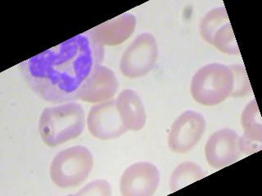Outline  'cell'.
Instances as JSON below:
<instances>
[{"label":"cell","instance_id":"obj_17","mask_svg":"<svg viewBox=\"0 0 262 196\" xmlns=\"http://www.w3.org/2000/svg\"><path fill=\"white\" fill-rule=\"evenodd\" d=\"M233 74V87L230 96L245 97L252 92V87L244 65H231L229 66Z\"/></svg>","mask_w":262,"mask_h":196},{"label":"cell","instance_id":"obj_15","mask_svg":"<svg viewBox=\"0 0 262 196\" xmlns=\"http://www.w3.org/2000/svg\"><path fill=\"white\" fill-rule=\"evenodd\" d=\"M229 22V16L225 7L213 8L201 20L199 27L201 36L206 42L212 44L215 33Z\"/></svg>","mask_w":262,"mask_h":196},{"label":"cell","instance_id":"obj_14","mask_svg":"<svg viewBox=\"0 0 262 196\" xmlns=\"http://www.w3.org/2000/svg\"><path fill=\"white\" fill-rule=\"evenodd\" d=\"M206 177L204 170L193 162H184L177 166L170 178V192H176L182 188L203 179Z\"/></svg>","mask_w":262,"mask_h":196},{"label":"cell","instance_id":"obj_1","mask_svg":"<svg viewBox=\"0 0 262 196\" xmlns=\"http://www.w3.org/2000/svg\"><path fill=\"white\" fill-rule=\"evenodd\" d=\"M103 57V46L84 32L23 61L20 71L43 100L71 102L78 100Z\"/></svg>","mask_w":262,"mask_h":196},{"label":"cell","instance_id":"obj_16","mask_svg":"<svg viewBox=\"0 0 262 196\" xmlns=\"http://www.w3.org/2000/svg\"><path fill=\"white\" fill-rule=\"evenodd\" d=\"M215 47L221 53L229 55H239L240 51L237 46L235 36L233 34L230 22L221 27L219 31L215 33L213 43Z\"/></svg>","mask_w":262,"mask_h":196},{"label":"cell","instance_id":"obj_7","mask_svg":"<svg viewBox=\"0 0 262 196\" xmlns=\"http://www.w3.org/2000/svg\"><path fill=\"white\" fill-rule=\"evenodd\" d=\"M87 125L94 137L103 141L118 138L127 132L117 110L116 100L113 99L92 106Z\"/></svg>","mask_w":262,"mask_h":196},{"label":"cell","instance_id":"obj_2","mask_svg":"<svg viewBox=\"0 0 262 196\" xmlns=\"http://www.w3.org/2000/svg\"><path fill=\"white\" fill-rule=\"evenodd\" d=\"M84 126L83 107L76 102H68L43 110L39 118V134L46 145L55 147L80 136Z\"/></svg>","mask_w":262,"mask_h":196},{"label":"cell","instance_id":"obj_6","mask_svg":"<svg viewBox=\"0 0 262 196\" xmlns=\"http://www.w3.org/2000/svg\"><path fill=\"white\" fill-rule=\"evenodd\" d=\"M206 130V120L200 113L186 110L176 118L168 135V145L173 152L184 154L199 142Z\"/></svg>","mask_w":262,"mask_h":196},{"label":"cell","instance_id":"obj_4","mask_svg":"<svg viewBox=\"0 0 262 196\" xmlns=\"http://www.w3.org/2000/svg\"><path fill=\"white\" fill-rule=\"evenodd\" d=\"M93 167L94 157L90 150L76 145L56 155L50 165V177L58 187H76L88 178Z\"/></svg>","mask_w":262,"mask_h":196},{"label":"cell","instance_id":"obj_3","mask_svg":"<svg viewBox=\"0 0 262 196\" xmlns=\"http://www.w3.org/2000/svg\"><path fill=\"white\" fill-rule=\"evenodd\" d=\"M233 74L227 65L211 63L198 70L191 82V93L199 104L214 106L231 95Z\"/></svg>","mask_w":262,"mask_h":196},{"label":"cell","instance_id":"obj_12","mask_svg":"<svg viewBox=\"0 0 262 196\" xmlns=\"http://www.w3.org/2000/svg\"><path fill=\"white\" fill-rule=\"evenodd\" d=\"M241 125L244 134L240 137L241 152L244 155H252L261 149L262 122L257 102H249L242 113Z\"/></svg>","mask_w":262,"mask_h":196},{"label":"cell","instance_id":"obj_5","mask_svg":"<svg viewBox=\"0 0 262 196\" xmlns=\"http://www.w3.org/2000/svg\"><path fill=\"white\" fill-rule=\"evenodd\" d=\"M158 57V43L154 35L143 33L125 49L120 61V69L125 77H143L154 69Z\"/></svg>","mask_w":262,"mask_h":196},{"label":"cell","instance_id":"obj_10","mask_svg":"<svg viewBox=\"0 0 262 196\" xmlns=\"http://www.w3.org/2000/svg\"><path fill=\"white\" fill-rule=\"evenodd\" d=\"M136 18L130 13H124L87 31L102 46H116L129 39L136 27Z\"/></svg>","mask_w":262,"mask_h":196},{"label":"cell","instance_id":"obj_11","mask_svg":"<svg viewBox=\"0 0 262 196\" xmlns=\"http://www.w3.org/2000/svg\"><path fill=\"white\" fill-rule=\"evenodd\" d=\"M117 89L118 81L114 72L100 65L82 88L78 100L90 103H101L111 100L117 93Z\"/></svg>","mask_w":262,"mask_h":196},{"label":"cell","instance_id":"obj_9","mask_svg":"<svg viewBox=\"0 0 262 196\" xmlns=\"http://www.w3.org/2000/svg\"><path fill=\"white\" fill-rule=\"evenodd\" d=\"M240 137L229 129H221L213 133L205 146L207 163L215 169L231 165L241 155Z\"/></svg>","mask_w":262,"mask_h":196},{"label":"cell","instance_id":"obj_13","mask_svg":"<svg viewBox=\"0 0 262 196\" xmlns=\"http://www.w3.org/2000/svg\"><path fill=\"white\" fill-rule=\"evenodd\" d=\"M116 105L123 125L127 131H139L145 126L147 120L145 108L135 91L123 90L116 100Z\"/></svg>","mask_w":262,"mask_h":196},{"label":"cell","instance_id":"obj_18","mask_svg":"<svg viewBox=\"0 0 262 196\" xmlns=\"http://www.w3.org/2000/svg\"><path fill=\"white\" fill-rule=\"evenodd\" d=\"M111 194L112 189L109 182L106 180H97L87 184L76 195L110 196Z\"/></svg>","mask_w":262,"mask_h":196},{"label":"cell","instance_id":"obj_8","mask_svg":"<svg viewBox=\"0 0 262 196\" xmlns=\"http://www.w3.org/2000/svg\"><path fill=\"white\" fill-rule=\"evenodd\" d=\"M158 167L149 162H139L129 166L120 180V190L124 196H150L159 186Z\"/></svg>","mask_w":262,"mask_h":196}]
</instances>
